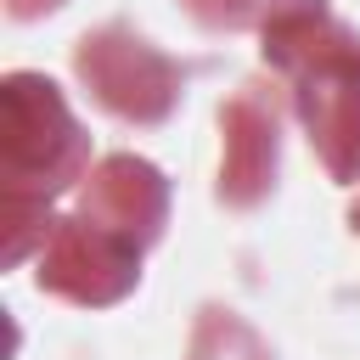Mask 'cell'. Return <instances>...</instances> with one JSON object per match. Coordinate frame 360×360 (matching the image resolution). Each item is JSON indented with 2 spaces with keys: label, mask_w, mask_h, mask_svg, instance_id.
I'll list each match as a JSON object with an SVG mask.
<instances>
[{
  "label": "cell",
  "mask_w": 360,
  "mask_h": 360,
  "mask_svg": "<svg viewBox=\"0 0 360 360\" xmlns=\"http://www.w3.org/2000/svg\"><path fill=\"white\" fill-rule=\"evenodd\" d=\"M264 62L292 84L309 146L326 174L360 180V34H349L326 0H270L259 17Z\"/></svg>",
  "instance_id": "1"
},
{
  "label": "cell",
  "mask_w": 360,
  "mask_h": 360,
  "mask_svg": "<svg viewBox=\"0 0 360 360\" xmlns=\"http://www.w3.org/2000/svg\"><path fill=\"white\" fill-rule=\"evenodd\" d=\"M90 169V135L45 73H6L0 84V180H6V264L51 236V197Z\"/></svg>",
  "instance_id": "2"
},
{
  "label": "cell",
  "mask_w": 360,
  "mask_h": 360,
  "mask_svg": "<svg viewBox=\"0 0 360 360\" xmlns=\"http://www.w3.org/2000/svg\"><path fill=\"white\" fill-rule=\"evenodd\" d=\"M73 68H79L84 90L96 96V107H107L124 124H163L186 84V68L174 56H163L152 39L129 34L124 22L84 34L73 51Z\"/></svg>",
  "instance_id": "3"
},
{
  "label": "cell",
  "mask_w": 360,
  "mask_h": 360,
  "mask_svg": "<svg viewBox=\"0 0 360 360\" xmlns=\"http://www.w3.org/2000/svg\"><path fill=\"white\" fill-rule=\"evenodd\" d=\"M141 276V248L90 214H68L39 242V287L68 304H118Z\"/></svg>",
  "instance_id": "4"
},
{
  "label": "cell",
  "mask_w": 360,
  "mask_h": 360,
  "mask_svg": "<svg viewBox=\"0 0 360 360\" xmlns=\"http://www.w3.org/2000/svg\"><path fill=\"white\" fill-rule=\"evenodd\" d=\"M79 214H90L96 225L118 231L124 242H135L141 253L163 236V219H169V186L163 174L135 158V152H112L101 158L90 174H84V191H79Z\"/></svg>",
  "instance_id": "5"
},
{
  "label": "cell",
  "mask_w": 360,
  "mask_h": 360,
  "mask_svg": "<svg viewBox=\"0 0 360 360\" xmlns=\"http://www.w3.org/2000/svg\"><path fill=\"white\" fill-rule=\"evenodd\" d=\"M225 163H219V197L231 208H253L270 186H276V158H281V135H276V107L264 101V84H242L225 112Z\"/></svg>",
  "instance_id": "6"
},
{
  "label": "cell",
  "mask_w": 360,
  "mask_h": 360,
  "mask_svg": "<svg viewBox=\"0 0 360 360\" xmlns=\"http://www.w3.org/2000/svg\"><path fill=\"white\" fill-rule=\"evenodd\" d=\"M270 0H186V11L202 22V28H248L264 17Z\"/></svg>",
  "instance_id": "7"
}]
</instances>
